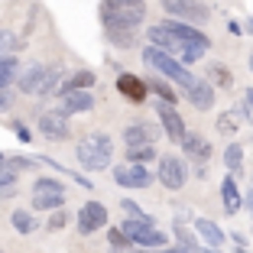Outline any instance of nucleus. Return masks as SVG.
Here are the masks:
<instances>
[{"label":"nucleus","instance_id":"obj_10","mask_svg":"<svg viewBox=\"0 0 253 253\" xmlns=\"http://www.w3.org/2000/svg\"><path fill=\"white\" fill-rule=\"evenodd\" d=\"M36 126H39V133H42L45 140H55V143L72 136V126H68V114L65 111H45V114H39Z\"/></svg>","mask_w":253,"mask_h":253},{"label":"nucleus","instance_id":"obj_15","mask_svg":"<svg viewBox=\"0 0 253 253\" xmlns=\"http://www.w3.org/2000/svg\"><path fill=\"white\" fill-rule=\"evenodd\" d=\"M117 91L130 101V104H143L146 94H149V84L143 82V78H136V75H130V72H120L117 75Z\"/></svg>","mask_w":253,"mask_h":253},{"label":"nucleus","instance_id":"obj_28","mask_svg":"<svg viewBox=\"0 0 253 253\" xmlns=\"http://www.w3.org/2000/svg\"><path fill=\"white\" fill-rule=\"evenodd\" d=\"M107 39H111L117 49H133L136 45V33L133 30H107Z\"/></svg>","mask_w":253,"mask_h":253},{"label":"nucleus","instance_id":"obj_3","mask_svg":"<svg viewBox=\"0 0 253 253\" xmlns=\"http://www.w3.org/2000/svg\"><path fill=\"white\" fill-rule=\"evenodd\" d=\"M75 156H78V163H82L84 169H91V172L107 169L111 159H114V140H111V133L94 130V133L82 136V140L75 143Z\"/></svg>","mask_w":253,"mask_h":253},{"label":"nucleus","instance_id":"obj_12","mask_svg":"<svg viewBox=\"0 0 253 253\" xmlns=\"http://www.w3.org/2000/svg\"><path fill=\"white\" fill-rule=\"evenodd\" d=\"M163 126L156 120H133L124 126V146H136V143H156Z\"/></svg>","mask_w":253,"mask_h":253},{"label":"nucleus","instance_id":"obj_37","mask_svg":"<svg viewBox=\"0 0 253 253\" xmlns=\"http://www.w3.org/2000/svg\"><path fill=\"white\" fill-rule=\"evenodd\" d=\"M13 133L20 136L23 143H33V133H30V126H26V124H20V120H16V124H13Z\"/></svg>","mask_w":253,"mask_h":253},{"label":"nucleus","instance_id":"obj_31","mask_svg":"<svg viewBox=\"0 0 253 253\" xmlns=\"http://www.w3.org/2000/svg\"><path fill=\"white\" fill-rule=\"evenodd\" d=\"M20 36H16L13 30H0V55H13L16 49H20Z\"/></svg>","mask_w":253,"mask_h":253},{"label":"nucleus","instance_id":"obj_40","mask_svg":"<svg viewBox=\"0 0 253 253\" xmlns=\"http://www.w3.org/2000/svg\"><path fill=\"white\" fill-rule=\"evenodd\" d=\"M192 172H195V179H201V182L208 179V166H198V169H192Z\"/></svg>","mask_w":253,"mask_h":253},{"label":"nucleus","instance_id":"obj_27","mask_svg":"<svg viewBox=\"0 0 253 253\" xmlns=\"http://www.w3.org/2000/svg\"><path fill=\"white\" fill-rule=\"evenodd\" d=\"M107 244H111V250L124 253V250H130V247H133V240L126 237V234L120 231V224H117V227H107Z\"/></svg>","mask_w":253,"mask_h":253},{"label":"nucleus","instance_id":"obj_23","mask_svg":"<svg viewBox=\"0 0 253 253\" xmlns=\"http://www.w3.org/2000/svg\"><path fill=\"white\" fill-rule=\"evenodd\" d=\"M172 234H175V244H179V247H185L188 253H201V244H198V237H195V234L188 231L185 224H179V221H175Z\"/></svg>","mask_w":253,"mask_h":253},{"label":"nucleus","instance_id":"obj_34","mask_svg":"<svg viewBox=\"0 0 253 253\" xmlns=\"http://www.w3.org/2000/svg\"><path fill=\"white\" fill-rule=\"evenodd\" d=\"M234 120H237V117H234L231 111H227V114H221V117H217V133L231 136V133H234Z\"/></svg>","mask_w":253,"mask_h":253},{"label":"nucleus","instance_id":"obj_32","mask_svg":"<svg viewBox=\"0 0 253 253\" xmlns=\"http://www.w3.org/2000/svg\"><path fill=\"white\" fill-rule=\"evenodd\" d=\"M16 94H20V91H13V88H0V114H7L10 107L16 104Z\"/></svg>","mask_w":253,"mask_h":253},{"label":"nucleus","instance_id":"obj_8","mask_svg":"<svg viewBox=\"0 0 253 253\" xmlns=\"http://www.w3.org/2000/svg\"><path fill=\"white\" fill-rule=\"evenodd\" d=\"M104 224H107V208L101 201H84L82 208H78V214H75V231L84 234V237L97 234Z\"/></svg>","mask_w":253,"mask_h":253},{"label":"nucleus","instance_id":"obj_38","mask_svg":"<svg viewBox=\"0 0 253 253\" xmlns=\"http://www.w3.org/2000/svg\"><path fill=\"white\" fill-rule=\"evenodd\" d=\"M227 33H234V36H240V33H244V26H240L237 20H227Z\"/></svg>","mask_w":253,"mask_h":253},{"label":"nucleus","instance_id":"obj_1","mask_svg":"<svg viewBox=\"0 0 253 253\" xmlns=\"http://www.w3.org/2000/svg\"><path fill=\"white\" fill-rule=\"evenodd\" d=\"M59 68L45 65V62H30L16 72V91L30 97H49L59 91Z\"/></svg>","mask_w":253,"mask_h":253},{"label":"nucleus","instance_id":"obj_2","mask_svg":"<svg viewBox=\"0 0 253 253\" xmlns=\"http://www.w3.org/2000/svg\"><path fill=\"white\" fill-rule=\"evenodd\" d=\"M146 20V0H101L104 30H136Z\"/></svg>","mask_w":253,"mask_h":253},{"label":"nucleus","instance_id":"obj_26","mask_svg":"<svg viewBox=\"0 0 253 253\" xmlns=\"http://www.w3.org/2000/svg\"><path fill=\"white\" fill-rule=\"evenodd\" d=\"M208 78L214 84H221V88H231V84H234V75L227 72V65H221V62H211V65H208Z\"/></svg>","mask_w":253,"mask_h":253},{"label":"nucleus","instance_id":"obj_20","mask_svg":"<svg viewBox=\"0 0 253 253\" xmlns=\"http://www.w3.org/2000/svg\"><path fill=\"white\" fill-rule=\"evenodd\" d=\"M149 91L159 97V101H166V104H175L179 101V91H172V84L169 82H163V75H149Z\"/></svg>","mask_w":253,"mask_h":253},{"label":"nucleus","instance_id":"obj_39","mask_svg":"<svg viewBox=\"0 0 253 253\" xmlns=\"http://www.w3.org/2000/svg\"><path fill=\"white\" fill-rule=\"evenodd\" d=\"M130 253H166V247H140V250H130Z\"/></svg>","mask_w":253,"mask_h":253},{"label":"nucleus","instance_id":"obj_5","mask_svg":"<svg viewBox=\"0 0 253 253\" xmlns=\"http://www.w3.org/2000/svg\"><path fill=\"white\" fill-rule=\"evenodd\" d=\"M33 208L36 211H55V208H65V185H62L59 179H49V175H42V179L33 182Z\"/></svg>","mask_w":253,"mask_h":253},{"label":"nucleus","instance_id":"obj_41","mask_svg":"<svg viewBox=\"0 0 253 253\" xmlns=\"http://www.w3.org/2000/svg\"><path fill=\"white\" fill-rule=\"evenodd\" d=\"M166 253H188V250H185V247H179V244H175V247H166Z\"/></svg>","mask_w":253,"mask_h":253},{"label":"nucleus","instance_id":"obj_44","mask_svg":"<svg viewBox=\"0 0 253 253\" xmlns=\"http://www.w3.org/2000/svg\"><path fill=\"white\" fill-rule=\"evenodd\" d=\"M247 30H250V33H253V20H250V23H247Z\"/></svg>","mask_w":253,"mask_h":253},{"label":"nucleus","instance_id":"obj_43","mask_svg":"<svg viewBox=\"0 0 253 253\" xmlns=\"http://www.w3.org/2000/svg\"><path fill=\"white\" fill-rule=\"evenodd\" d=\"M247 208H250V214H253V192L247 195Z\"/></svg>","mask_w":253,"mask_h":253},{"label":"nucleus","instance_id":"obj_13","mask_svg":"<svg viewBox=\"0 0 253 253\" xmlns=\"http://www.w3.org/2000/svg\"><path fill=\"white\" fill-rule=\"evenodd\" d=\"M146 39H149V45H156V49H163V52H179L182 49V42H179V36H175V30L169 26V20L166 23H156V26H149L146 30Z\"/></svg>","mask_w":253,"mask_h":253},{"label":"nucleus","instance_id":"obj_47","mask_svg":"<svg viewBox=\"0 0 253 253\" xmlns=\"http://www.w3.org/2000/svg\"><path fill=\"white\" fill-rule=\"evenodd\" d=\"M0 163H3V153H0Z\"/></svg>","mask_w":253,"mask_h":253},{"label":"nucleus","instance_id":"obj_6","mask_svg":"<svg viewBox=\"0 0 253 253\" xmlns=\"http://www.w3.org/2000/svg\"><path fill=\"white\" fill-rule=\"evenodd\" d=\"M159 3H163V10L172 16V20L192 23V26H198V23H208V20H211L208 3H201V0H159Z\"/></svg>","mask_w":253,"mask_h":253},{"label":"nucleus","instance_id":"obj_16","mask_svg":"<svg viewBox=\"0 0 253 253\" xmlns=\"http://www.w3.org/2000/svg\"><path fill=\"white\" fill-rule=\"evenodd\" d=\"M94 107V94L88 88H75V91H65L62 94V111L65 114H84Z\"/></svg>","mask_w":253,"mask_h":253},{"label":"nucleus","instance_id":"obj_33","mask_svg":"<svg viewBox=\"0 0 253 253\" xmlns=\"http://www.w3.org/2000/svg\"><path fill=\"white\" fill-rule=\"evenodd\" d=\"M120 208H124V214H130V217H146V221H149V214L136 205V201H130V198H120Z\"/></svg>","mask_w":253,"mask_h":253},{"label":"nucleus","instance_id":"obj_25","mask_svg":"<svg viewBox=\"0 0 253 253\" xmlns=\"http://www.w3.org/2000/svg\"><path fill=\"white\" fill-rule=\"evenodd\" d=\"M97 78H94V72H75L72 78H68L65 84L59 88V94H65V91H75V88H91Z\"/></svg>","mask_w":253,"mask_h":253},{"label":"nucleus","instance_id":"obj_11","mask_svg":"<svg viewBox=\"0 0 253 253\" xmlns=\"http://www.w3.org/2000/svg\"><path fill=\"white\" fill-rule=\"evenodd\" d=\"M156 117H159V126L166 130V136H169L172 143H182V136H185L188 130H185V120H182V114L175 111V104H166V101H159V104H156Z\"/></svg>","mask_w":253,"mask_h":253},{"label":"nucleus","instance_id":"obj_36","mask_svg":"<svg viewBox=\"0 0 253 253\" xmlns=\"http://www.w3.org/2000/svg\"><path fill=\"white\" fill-rule=\"evenodd\" d=\"M16 182V169H10L7 166V159L0 163V188H7V185H13Z\"/></svg>","mask_w":253,"mask_h":253},{"label":"nucleus","instance_id":"obj_29","mask_svg":"<svg viewBox=\"0 0 253 253\" xmlns=\"http://www.w3.org/2000/svg\"><path fill=\"white\" fill-rule=\"evenodd\" d=\"M224 166L231 172H240V166H244V146L240 143H231V146L224 149Z\"/></svg>","mask_w":253,"mask_h":253},{"label":"nucleus","instance_id":"obj_35","mask_svg":"<svg viewBox=\"0 0 253 253\" xmlns=\"http://www.w3.org/2000/svg\"><path fill=\"white\" fill-rule=\"evenodd\" d=\"M7 166H10V169H16V172H20V169H36V166H39V159L16 156V159H7Z\"/></svg>","mask_w":253,"mask_h":253},{"label":"nucleus","instance_id":"obj_24","mask_svg":"<svg viewBox=\"0 0 253 253\" xmlns=\"http://www.w3.org/2000/svg\"><path fill=\"white\" fill-rule=\"evenodd\" d=\"M16 72H20V62L13 55H0V88H10L16 82Z\"/></svg>","mask_w":253,"mask_h":253},{"label":"nucleus","instance_id":"obj_7","mask_svg":"<svg viewBox=\"0 0 253 253\" xmlns=\"http://www.w3.org/2000/svg\"><path fill=\"white\" fill-rule=\"evenodd\" d=\"M156 179L163 182L169 192L185 188V182H188V166H185V159H179V156H159Z\"/></svg>","mask_w":253,"mask_h":253},{"label":"nucleus","instance_id":"obj_45","mask_svg":"<svg viewBox=\"0 0 253 253\" xmlns=\"http://www.w3.org/2000/svg\"><path fill=\"white\" fill-rule=\"evenodd\" d=\"M234 253H247V250H244V247H237V250H234Z\"/></svg>","mask_w":253,"mask_h":253},{"label":"nucleus","instance_id":"obj_30","mask_svg":"<svg viewBox=\"0 0 253 253\" xmlns=\"http://www.w3.org/2000/svg\"><path fill=\"white\" fill-rule=\"evenodd\" d=\"M65 224H68V214L62 208H55V211H49V217H45V231L49 234H59V231H65Z\"/></svg>","mask_w":253,"mask_h":253},{"label":"nucleus","instance_id":"obj_42","mask_svg":"<svg viewBox=\"0 0 253 253\" xmlns=\"http://www.w3.org/2000/svg\"><path fill=\"white\" fill-rule=\"evenodd\" d=\"M247 104L253 107V88H247Z\"/></svg>","mask_w":253,"mask_h":253},{"label":"nucleus","instance_id":"obj_17","mask_svg":"<svg viewBox=\"0 0 253 253\" xmlns=\"http://www.w3.org/2000/svg\"><path fill=\"white\" fill-rule=\"evenodd\" d=\"M179 146H182V153H185L188 159H195V163H208L211 159V146H208V140H205L201 133H185Z\"/></svg>","mask_w":253,"mask_h":253},{"label":"nucleus","instance_id":"obj_18","mask_svg":"<svg viewBox=\"0 0 253 253\" xmlns=\"http://www.w3.org/2000/svg\"><path fill=\"white\" fill-rule=\"evenodd\" d=\"M195 234H198V240L205 247H224V240H227L224 231L214 221H208V217H198V221H195Z\"/></svg>","mask_w":253,"mask_h":253},{"label":"nucleus","instance_id":"obj_21","mask_svg":"<svg viewBox=\"0 0 253 253\" xmlns=\"http://www.w3.org/2000/svg\"><path fill=\"white\" fill-rule=\"evenodd\" d=\"M10 224H13L16 234H33V231L39 227L36 214H33V211H23V208H16L13 214H10Z\"/></svg>","mask_w":253,"mask_h":253},{"label":"nucleus","instance_id":"obj_46","mask_svg":"<svg viewBox=\"0 0 253 253\" xmlns=\"http://www.w3.org/2000/svg\"><path fill=\"white\" fill-rule=\"evenodd\" d=\"M250 72H253V55H250Z\"/></svg>","mask_w":253,"mask_h":253},{"label":"nucleus","instance_id":"obj_4","mask_svg":"<svg viewBox=\"0 0 253 253\" xmlns=\"http://www.w3.org/2000/svg\"><path fill=\"white\" fill-rule=\"evenodd\" d=\"M143 65H146L153 75H163V78H169V82H179L182 91H185L188 84L198 82V75L188 72L185 62H179L175 55L163 52V49H156V45H146V49H143Z\"/></svg>","mask_w":253,"mask_h":253},{"label":"nucleus","instance_id":"obj_9","mask_svg":"<svg viewBox=\"0 0 253 253\" xmlns=\"http://www.w3.org/2000/svg\"><path fill=\"white\" fill-rule=\"evenodd\" d=\"M153 175L156 172H149L143 163H120L114 166V182L120 188H149L153 185Z\"/></svg>","mask_w":253,"mask_h":253},{"label":"nucleus","instance_id":"obj_22","mask_svg":"<svg viewBox=\"0 0 253 253\" xmlns=\"http://www.w3.org/2000/svg\"><path fill=\"white\" fill-rule=\"evenodd\" d=\"M156 159V143H136V146H126V163H153Z\"/></svg>","mask_w":253,"mask_h":253},{"label":"nucleus","instance_id":"obj_14","mask_svg":"<svg viewBox=\"0 0 253 253\" xmlns=\"http://www.w3.org/2000/svg\"><path fill=\"white\" fill-rule=\"evenodd\" d=\"M185 101L195 107V111H211V107H214V101H217L214 84H208L205 78H198L195 84H188V88H185Z\"/></svg>","mask_w":253,"mask_h":253},{"label":"nucleus","instance_id":"obj_19","mask_svg":"<svg viewBox=\"0 0 253 253\" xmlns=\"http://www.w3.org/2000/svg\"><path fill=\"white\" fill-rule=\"evenodd\" d=\"M221 205H224V211H227V214H237V211L244 208V195H240L234 175H227V179L221 182Z\"/></svg>","mask_w":253,"mask_h":253}]
</instances>
